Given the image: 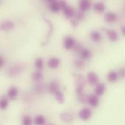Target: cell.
<instances>
[{"mask_svg": "<svg viewBox=\"0 0 125 125\" xmlns=\"http://www.w3.org/2000/svg\"><path fill=\"white\" fill-rule=\"evenodd\" d=\"M87 100H88V103L89 104V105L93 108L97 107L99 105V103H100V100H99L98 97L95 94L90 95Z\"/></svg>", "mask_w": 125, "mask_h": 125, "instance_id": "9c48e42d", "label": "cell"}, {"mask_svg": "<svg viewBox=\"0 0 125 125\" xmlns=\"http://www.w3.org/2000/svg\"><path fill=\"white\" fill-rule=\"evenodd\" d=\"M0 4H1V1H0Z\"/></svg>", "mask_w": 125, "mask_h": 125, "instance_id": "d590c367", "label": "cell"}, {"mask_svg": "<svg viewBox=\"0 0 125 125\" xmlns=\"http://www.w3.org/2000/svg\"><path fill=\"white\" fill-rule=\"evenodd\" d=\"M71 23H72V26H73L74 28H76V27L78 26V21L75 20V19L73 20L72 22H71Z\"/></svg>", "mask_w": 125, "mask_h": 125, "instance_id": "1f68e13d", "label": "cell"}, {"mask_svg": "<svg viewBox=\"0 0 125 125\" xmlns=\"http://www.w3.org/2000/svg\"><path fill=\"white\" fill-rule=\"evenodd\" d=\"M90 37H91V39L94 42H100L102 40V35L97 31H93L91 33Z\"/></svg>", "mask_w": 125, "mask_h": 125, "instance_id": "e0dca14e", "label": "cell"}, {"mask_svg": "<svg viewBox=\"0 0 125 125\" xmlns=\"http://www.w3.org/2000/svg\"><path fill=\"white\" fill-rule=\"evenodd\" d=\"M75 92L76 94L80 97L83 94V89L85 86V81L82 75L78 74L75 75Z\"/></svg>", "mask_w": 125, "mask_h": 125, "instance_id": "6da1fadb", "label": "cell"}, {"mask_svg": "<svg viewBox=\"0 0 125 125\" xmlns=\"http://www.w3.org/2000/svg\"><path fill=\"white\" fill-rule=\"evenodd\" d=\"M15 27L14 23L10 20H4L0 22V31H8L13 29Z\"/></svg>", "mask_w": 125, "mask_h": 125, "instance_id": "7a4b0ae2", "label": "cell"}, {"mask_svg": "<svg viewBox=\"0 0 125 125\" xmlns=\"http://www.w3.org/2000/svg\"><path fill=\"white\" fill-rule=\"evenodd\" d=\"M34 122L36 125H45L46 120H45V118L44 117V116L38 115L35 117Z\"/></svg>", "mask_w": 125, "mask_h": 125, "instance_id": "44dd1931", "label": "cell"}, {"mask_svg": "<svg viewBox=\"0 0 125 125\" xmlns=\"http://www.w3.org/2000/svg\"><path fill=\"white\" fill-rule=\"evenodd\" d=\"M23 70V66L21 64H15L11 67L8 71V75L10 77H15L20 74Z\"/></svg>", "mask_w": 125, "mask_h": 125, "instance_id": "277c9868", "label": "cell"}, {"mask_svg": "<svg viewBox=\"0 0 125 125\" xmlns=\"http://www.w3.org/2000/svg\"><path fill=\"white\" fill-rule=\"evenodd\" d=\"M117 19V15L113 12H108L105 15V21L108 23H112L115 22Z\"/></svg>", "mask_w": 125, "mask_h": 125, "instance_id": "7c38bea8", "label": "cell"}, {"mask_svg": "<svg viewBox=\"0 0 125 125\" xmlns=\"http://www.w3.org/2000/svg\"><path fill=\"white\" fill-rule=\"evenodd\" d=\"M63 45H64V48L65 49L70 50L75 46V40L73 37H70V36H67L64 39Z\"/></svg>", "mask_w": 125, "mask_h": 125, "instance_id": "3957f363", "label": "cell"}, {"mask_svg": "<svg viewBox=\"0 0 125 125\" xmlns=\"http://www.w3.org/2000/svg\"><path fill=\"white\" fill-rule=\"evenodd\" d=\"M22 125H32V121L30 116H25L22 119Z\"/></svg>", "mask_w": 125, "mask_h": 125, "instance_id": "4316f807", "label": "cell"}, {"mask_svg": "<svg viewBox=\"0 0 125 125\" xmlns=\"http://www.w3.org/2000/svg\"><path fill=\"white\" fill-rule=\"evenodd\" d=\"M56 125L55 124H52V123H49V124H47V125Z\"/></svg>", "mask_w": 125, "mask_h": 125, "instance_id": "e575fe53", "label": "cell"}, {"mask_svg": "<svg viewBox=\"0 0 125 125\" xmlns=\"http://www.w3.org/2000/svg\"><path fill=\"white\" fill-rule=\"evenodd\" d=\"M4 64V59L3 57L0 56V68H1V67H3Z\"/></svg>", "mask_w": 125, "mask_h": 125, "instance_id": "d6a6232c", "label": "cell"}, {"mask_svg": "<svg viewBox=\"0 0 125 125\" xmlns=\"http://www.w3.org/2000/svg\"><path fill=\"white\" fill-rule=\"evenodd\" d=\"M92 111L91 109L88 108H84L83 109H81L80 111H79V114H78V116H79V118L83 120V121H87L89 120L91 116H92Z\"/></svg>", "mask_w": 125, "mask_h": 125, "instance_id": "5b68a950", "label": "cell"}, {"mask_svg": "<svg viewBox=\"0 0 125 125\" xmlns=\"http://www.w3.org/2000/svg\"><path fill=\"white\" fill-rule=\"evenodd\" d=\"M105 91V84L103 83H100L97 84V86L95 87V89H94V93H95V95H97V97L102 96L104 94Z\"/></svg>", "mask_w": 125, "mask_h": 125, "instance_id": "5bb4252c", "label": "cell"}, {"mask_svg": "<svg viewBox=\"0 0 125 125\" xmlns=\"http://www.w3.org/2000/svg\"><path fill=\"white\" fill-rule=\"evenodd\" d=\"M9 105V100L8 98L6 97H3L0 99V109L1 110H5Z\"/></svg>", "mask_w": 125, "mask_h": 125, "instance_id": "cb8c5ba5", "label": "cell"}, {"mask_svg": "<svg viewBox=\"0 0 125 125\" xmlns=\"http://www.w3.org/2000/svg\"><path fill=\"white\" fill-rule=\"evenodd\" d=\"M86 81L87 82L92 85V86H94V85H97L99 82V77L98 75L94 73V72H89L87 73V75H86Z\"/></svg>", "mask_w": 125, "mask_h": 125, "instance_id": "8992f818", "label": "cell"}, {"mask_svg": "<svg viewBox=\"0 0 125 125\" xmlns=\"http://www.w3.org/2000/svg\"><path fill=\"white\" fill-rule=\"evenodd\" d=\"M61 119L64 122L70 123L73 121V116L68 113H62L61 114Z\"/></svg>", "mask_w": 125, "mask_h": 125, "instance_id": "484cf974", "label": "cell"}, {"mask_svg": "<svg viewBox=\"0 0 125 125\" xmlns=\"http://www.w3.org/2000/svg\"><path fill=\"white\" fill-rule=\"evenodd\" d=\"M84 63L83 62V60L81 59H78L75 62V66L78 68V69H83L84 67Z\"/></svg>", "mask_w": 125, "mask_h": 125, "instance_id": "83f0119b", "label": "cell"}, {"mask_svg": "<svg viewBox=\"0 0 125 125\" xmlns=\"http://www.w3.org/2000/svg\"><path fill=\"white\" fill-rule=\"evenodd\" d=\"M80 53H81V58L84 60L89 59L91 56V51L86 48H83Z\"/></svg>", "mask_w": 125, "mask_h": 125, "instance_id": "d6986e66", "label": "cell"}, {"mask_svg": "<svg viewBox=\"0 0 125 125\" xmlns=\"http://www.w3.org/2000/svg\"><path fill=\"white\" fill-rule=\"evenodd\" d=\"M105 6L104 3H103V2H97L94 4V11L97 13L103 12L105 10Z\"/></svg>", "mask_w": 125, "mask_h": 125, "instance_id": "ac0fdd59", "label": "cell"}, {"mask_svg": "<svg viewBox=\"0 0 125 125\" xmlns=\"http://www.w3.org/2000/svg\"><path fill=\"white\" fill-rule=\"evenodd\" d=\"M34 66L37 68V70H40L43 68L44 67V62L42 58H37L34 62Z\"/></svg>", "mask_w": 125, "mask_h": 125, "instance_id": "d4e9b609", "label": "cell"}, {"mask_svg": "<svg viewBox=\"0 0 125 125\" xmlns=\"http://www.w3.org/2000/svg\"><path fill=\"white\" fill-rule=\"evenodd\" d=\"M48 65L51 69H56L60 65V59L57 57H51L48 59Z\"/></svg>", "mask_w": 125, "mask_h": 125, "instance_id": "ba28073f", "label": "cell"}, {"mask_svg": "<svg viewBox=\"0 0 125 125\" xmlns=\"http://www.w3.org/2000/svg\"><path fill=\"white\" fill-rule=\"evenodd\" d=\"M7 94V97L9 99L15 100L18 94V89L16 86H12L8 89Z\"/></svg>", "mask_w": 125, "mask_h": 125, "instance_id": "52a82bcc", "label": "cell"}, {"mask_svg": "<svg viewBox=\"0 0 125 125\" xmlns=\"http://www.w3.org/2000/svg\"><path fill=\"white\" fill-rule=\"evenodd\" d=\"M107 35L109 38V40L112 42H116L119 40V34L116 30L114 29H108L107 31Z\"/></svg>", "mask_w": 125, "mask_h": 125, "instance_id": "8fae6325", "label": "cell"}, {"mask_svg": "<svg viewBox=\"0 0 125 125\" xmlns=\"http://www.w3.org/2000/svg\"><path fill=\"white\" fill-rule=\"evenodd\" d=\"M53 95H54L56 101L59 103L62 104V103H64V94L60 90H58L56 92H54L53 93Z\"/></svg>", "mask_w": 125, "mask_h": 125, "instance_id": "9a60e30c", "label": "cell"}, {"mask_svg": "<svg viewBox=\"0 0 125 125\" xmlns=\"http://www.w3.org/2000/svg\"><path fill=\"white\" fill-rule=\"evenodd\" d=\"M119 75L118 73L115 71H111L108 74V80L110 82H115L118 80Z\"/></svg>", "mask_w": 125, "mask_h": 125, "instance_id": "603a6c76", "label": "cell"}, {"mask_svg": "<svg viewBox=\"0 0 125 125\" xmlns=\"http://www.w3.org/2000/svg\"><path fill=\"white\" fill-rule=\"evenodd\" d=\"M50 9L53 12H58L60 10L59 4L58 1H50Z\"/></svg>", "mask_w": 125, "mask_h": 125, "instance_id": "7402d4cb", "label": "cell"}, {"mask_svg": "<svg viewBox=\"0 0 125 125\" xmlns=\"http://www.w3.org/2000/svg\"><path fill=\"white\" fill-rule=\"evenodd\" d=\"M79 7L81 12L88 11L91 7V1L88 0H83L79 2Z\"/></svg>", "mask_w": 125, "mask_h": 125, "instance_id": "4fadbf2b", "label": "cell"}, {"mask_svg": "<svg viewBox=\"0 0 125 125\" xmlns=\"http://www.w3.org/2000/svg\"><path fill=\"white\" fill-rule=\"evenodd\" d=\"M63 12H64V15L68 18H72L75 15V12H74L73 8H72L71 7H70L68 5L63 10Z\"/></svg>", "mask_w": 125, "mask_h": 125, "instance_id": "2e32d148", "label": "cell"}, {"mask_svg": "<svg viewBox=\"0 0 125 125\" xmlns=\"http://www.w3.org/2000/svg\"><path fill=\"white\" fill-rule=\"evenodd\" d=\"M75 17H76V18H75V20H83V18H84V14H83V12H78L77 13H76V15H75Z\"/></svg>", "mask_w": 125, "mask_h": 125, "instance_id": "f1b7e54d", "label": "cell"}, {"mask_svg": "<svg viewBox=\"0 0 125 125\" xmlns=\"http://www.w3.org/2000/svg\"><path fill=\"white\" fill-rule=\"evenodd\" d=\"M119 75L120 77H122V78H124L125 75V68H122V69H121L119 71V75Z\"/></svg>", "mask_w": 125, "mask_h": 125, "instance_id": "4dcf8cb0", "label": "cell"}, {"mask_svg": "<svg viewBox=\"0 0 125 125\" xmlns=\"http://www.w3.org/2000/svg\"><path fill=\"white\" fill-rule=\"evenodd\" d=\"M43 78L42 73L40 70H36L32 73V79L35 82H39Z\"/></svg>", "mask_w": 125, "mask_h": 125, "instance_id": "ffe728a7", "label": "cell"}, {"mask_svg": "<svg viewBox=\"0 0 125 125\" xmlns=\"http://www.w3.org/2000/svg\"><path fill=\"white\" fill-rule=\"evenodd\" d=\"M59 4L60 10H62L67 6V3H66L65 1H60L59 2Z\"/></svg>", "mask_w": 125, "mask_h": 125, "instance_id": "f546056e", "label": "cell"}, {"mask_svg": "<svg viewBox=\"0 0 125 125\" xmlns=\"http://www.w3.org/2000/svg\"><path fill=\"white\" fill-rule=\"evenodd\" d=\"M59 88H60V86H59V81H56V80H54V81H52L50 83V84L48 86V91H49L50 93L53 94L54 92L59 90Z\"/></svg>", "mask_w": 125, "mask_h": 125, "instance_id": "30bf717a", "label": "cell"}, {"mask_svg": "<svg viewBox=\"0 0 125 125\" xmlns=\"http://www.w3.org/2000/svg\"><path fill=\"white\" fill-rule=\"evenodd\" d=\"M122 34H123V35H125V26H123V27L122 28Z\"/></svg>", "mask_w": 125, "mask_h": 125, "instance_id": "836d02e7", "label": "cell"}]
</instances>
